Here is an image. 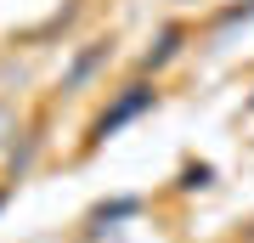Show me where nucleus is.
<instances>
[{
	"mask_svg": "<svg viewBox=\"0 0 254 243\" xmlns=\"http://www.w3.org/2000/svg\"><path fill=\"white\" fill-rule=\"evenodd\" d=\"M11 130H17V113H11V108H6V102H0V147H6V142H11Z\"/></svg>",
	"mask_w": 254,
	"mask_h": 243,
	"instance_id": "nucleus-1",
	"label": "nucleus"
},
{
	"mask_svg": "<svg viewBox=\"0 0 254 243\" xmlns=\"http://www.w3.org/2000/svg\"><path fill=\"white\" fill-rule=\"evenodd\" d=\"M249 243H254V238H249Z\"/></svg>",
	"mask_w": 254,
	"mask_h": 243,
	"instance_id": "nucleus-2",
	"label": "nucleus"
}]
</instances>
